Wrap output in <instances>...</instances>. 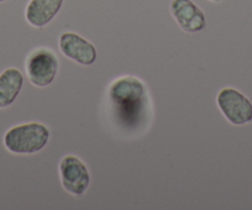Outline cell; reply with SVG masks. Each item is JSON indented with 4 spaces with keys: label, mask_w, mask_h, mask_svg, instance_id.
<instances>
[{
    "label": "cell",
    "mask_w": 252,
    "mask_h": 210,
    "mask_svg": "<svg viewBox=\"0 0 252 210\" xmlns=\"http://www.w3.org/2000/svg\"><path fill=\"white\" fill-rule=\"evenodd\" d=\"M209 1H213V3H219V1H221V0H209Z\"/></svg>",
    "instance_id": "30bf717a"
},
{
    "label": "cell",
    "mask_w": 252,
    "mask_h": 210,
    "mask_svg": "<svg viewBox=\"0 0 252 210\" xmlns=\"http://www.w3.org/2000/svg\"><path fill=\"white\" fill-rule=\"evenodd\" d=\"M4 1H6V0H0V3H4Z\"/></svg>",
    "instance_id": "8fae6325"
},
{
    "label": "cell",
    "mask_w": 252,
    "mask_h": 210,
    "mask_svg": "<svg viewBox=\"0 0 252 210\" xmlns=\"http://www.w3.org/2000/svg\"><path fill=\"white\" fill-rule=\"evenodd\" d=\"M169 11L184 32L197 33L207 26L205 13L193 0H171Z\"/></svg>",
    "instance_id": "52a82bcc"
},
{
    "label": "cell",
    "mask_w": 252,
    "mask_h": 210,
    "mask_svg": "<svg viewBox=\"0 0 252 210\" xmlns=\"http://www.w3.org/2000/svg\"><path fill=\"white\" fill-rule=\"evenodd\" d=\"M64 0H30L25 19L32 28L43 29L60 14Z\"/></svg>",
    "instance_id": "ba28073f"
},
{
    "label": "cell",
    "mask_w": 252,
    "mask_h": 210,
    "mask_svg": "<svg viewBox=\"0 0 252 210\" xmlns=\"http://www.w3.org/2000/svg\"><path fill=\"white\" fill-rule=\"evenodd\" d=\"M61 54L81 66H93L98 59L96 47L82 35L72 31L61 33L58 37Z\"/></svg>",
    "instance_id": "8992f818"
},
{
    "label": "cell",
    "mask_w": 252,
    "mask_h": 210,
    "mask_svg": "<svg viewBox=\"0 0 252 210\" xmlns=\"http://www.w3.org/2000/svg\"><path fill=\"white\" fill-rule=\"evenodd\" d=\"M147 94L146 86L135 76H121L110 83L108 95L113 105L120 109L134 108L145 100Z\"/></svg>",
    "instance_id": "5b68a950"
},
{
    "label": "cell",
    "mask_w": 252,
    "mask_h": 210,
    "mask_svg": "<svg viewBox=\"0 0 252 210\" xmlns=\"http://www.w3.org/2000/svg\"><path fill=\"white\" fill-rule=\"evenodd\" d=\"M50 139L47 125L31 121L10 127L4 134L3 144L13 154H35L47 146Z\"/></svg>",
    "instance_id": "6da1fadb"
},
{
    "label": "cell",
    "mask_w": 252,
    "mask_h": 210,
    "mask_svg": "<svg viewBox=\"0 0 252 210\" xmlns=\"http://www.w3.org/2000/svg\"><path fill=\"white\" fill-rule=\"evenodd\" d=\"M24 87V74L16 67H9L0 73V109L15 103Z\"/></svg>",
    "instance_id": "9c48e42d"
},
{
    "label": "cell",
    "mask_w": 252,
    "mask_h": 210,
    "mask_svg": "<svg viewBox=\"0 0 252 210\" xmlns=\"http://www.w3.org/2000/svg\"><path fill=\"white\" fill-rule=\"evenodd\" d=\"M217 105L231 125L242 126L252 121V101L239 89L232 87L220 89Z\"/></svg>",
    "instance_id": "3957f363"
},
{
    "label": "cell",
    "mask_w": 252,
    "mask_h": 210,
    "mask_svg": "<svg viewBox=\"0 0 252 210\" xmlns=\"http://www.w3.org/2000/svg\"><path fill=\"white\" fill-rule=\"evenodd\" d=\"M60 69V61L51 48L38 47L30 52L25 61L28 79L37 88H46L55 82Z\"/></svg>",
    "instance_id": "7a4b0ae2"
},
{
    "label": "cell",
    "mask_w": 252,
    "mask_h": 210,
    "mask_svg": "<svg viewBox=\"0 0 252 210\" xmlns=\"http://www.w3.org/2000/svg\"><path fill=\"white\" fill-rule=\"evenodd\" d=\"M60 180L63 189L74 197H82L91 185V172L86 163L76 154L63 156L58 165Z\"/></svg>",
    "instance_id": "277c9868"
}]
</instances>
